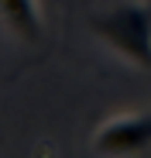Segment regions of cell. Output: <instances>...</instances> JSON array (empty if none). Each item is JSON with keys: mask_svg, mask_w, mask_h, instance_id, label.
Instances as JSON below:
<instances>
[{"mask_svg": "<svg viewBox=\"0 0 151 158\" xmlns=\"http://www.w3.org/2000/svg\"><path fill=\"white\" fill-rule=\"evenodd\" d=\"M0 17H4V24L28 45H38L41 35H45V21H41L38 0H0Z\"/></svg>", "mask_w": 151, "mask_h": 158, "instance_id": "cell-3", "label": "cell"}, {"mask_svg": "<svg viewBox=\"0 0 151 158\" xmlns=\"http://www.w3.org/2000/svg\"><path fill=\"white\" fill-rule=\"evenodd\" d=\"M151 144V114H124L96 127L93 148L100 155H137Z\"/></svg>", "mask_w": 151, "mask_h": 158, "instance_id": "cell-2", "label": "cell"}, {"mask_svg": "<svg viewBox=\"0 0 151 158\" xmlns=\"http://www.w3.org/2000/svg\"><path fill=\"white\" fill-rule=\"evenodd\" d=\"M89 28L117 59L151 72V4L148 0H120V4L93 14Z\"/></svg>", "mask_w": 151, "mask_h": 158, "instance_id": "cell-1", "label": "cell"}]
</instances>
